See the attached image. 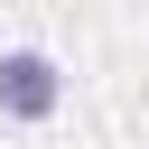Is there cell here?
Wrapping results in <instances>:
<instances>
[{
	"mask_svg": "<svg viewBox=\"0 0 149 149\" xmlns=\"http://www.w3.org/2000/svg\"><path fill=\"white\" fill-rule=\"evenodd\" d=\"M56 102H65L56 56L47 47H9L0 56V121H56Z\"/></svg>",
	"mask_w": 149,
	"mask_h": 149,
	"instance_id": "cell-1",
	"label": "cell"
}]
</instances>
